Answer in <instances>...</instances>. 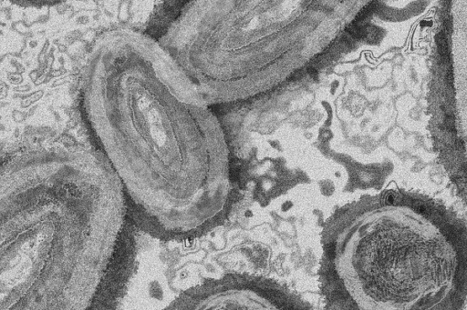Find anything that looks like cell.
I'll list each match as a JSON object with an SVG mask.
<instances>
[{
  "label": "cell",
  "instance_id": "4",
  "mask_svg": "<svg viewBox=\"0 0 467 310\" xmlns=\"http://www.w3.org/2000/svg\"><path fill=\"white\" fill-rule=\"evenodd\" d=\"M169 309H279L276 299L247 287L206 283L190 287L173 301Z\"/></svg>",
  "mask_w": 467,
  "mask_h": 310
},
{
  "label": "cell",
  "instance_id": "3",
  "mask_svg": "<svg viewBox=\"0 0 467 310\" xmlns=\"http://www.w3.org/2000/svg\"><path fill=\"white\" fill-rule=\"evenodd\" d=\"M434 204L389 195L349 220L334 264L362 309H452L467 290V235Z\"/></svg>",
  "mask_w": 467,
  "mask_h": 310
},
{
  "label": "cell",
  "instance_id": "2",
  "mask_svg": "<svg viewBox=\"0 0 467 310\" xmlns=\"http://www.w3.org/2000/svg\"><path fill=\"white\" fill-rule=\"evenodd\" d=\"M126 218L120 179L97 148L11 157L0 175V309L88 308Z\"/></svg>",
  "mask_w": 467,
  "mask_h": 310
},
{
  "label": "cell",
  "instance_id": "1",
  "mask_svg": "<svg viewBox=\"0 0 467 310\" xmlns=\"http://www.w3.org/2000/svg\"><path fill=\"white\" fill-rule=\"evenodd\" d=\"M79 108L95 148L120 179L135 227L184 241L218 225L231 192L222 128L153 37L121 29L98 38L80 78Z\"/></svg>",
  "mask_w": 467,
  "mask_h": 310
}]
</instances>
